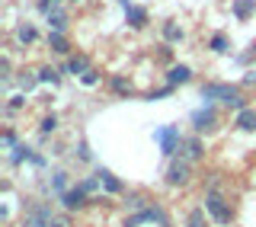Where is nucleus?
<instances>
[{"label":"nucleus","mask_w":256,"mask_h":227,"mask_svg":"<svg viewBox=\"0 0 256 227\" xmlns=\"http://www.w3.org/2000/svg\"><path fill=\"white\" fill-rule=\"evenodd\" d=\"M26 160H32V164H36V160H38V154L32 150L29 144H16V148H13V154H10V164H16V166H20V164H26Z\"/></svg>","instance_id":"13"},{"label":"nucleus","mask_w":256,"mask_h":227,"mask_svg":"<svg viewBox=\"0 0 256 227\" xmlns=\"http://www.w3.org/2000/svg\"><path fill=\"white\" fill-rule=\"evenodd\" d=\"M96 176H100L102 189H106L109 196H118V192H122V182L116 180V173H109V170H100V173H96Z\"/></svg>","instance_id":"16"},{"label":"nucleus","mask_w":256,"mask_h":227,"mask_svg":"<svg viewBox=\"0 0 256 227\" xmlns=\"http://www.w3.org/2000/svg\"><path fill=\"white\" fill-rule=\"evenodd\" d=\"M189 122H192V132H196V134H208V132L218 128V109H214V106H202V109H196L189 116Z\"/></svg>","instance_id":"5"},{"label":"nucleus","mask_w":256,"mask_h":227,"mask_svg":"<svg viewBox=\"0 0 256 227\" xmlns=\"http://www.w3.org/2000/svg\"><path fill=\"white\" fill-rule=\"evenodd\" d=\"M180 157H186L189 164H198V160H205V141H202V134H192V138H182V148H180Z\"/></svg>","instance_id":"8"},{"label":"nucleus","mask_w":256,"mask_h":227,"mask_svg":"<svg viewBox=\"0 0 256 227\" xmlns=\"http://www.w3.org/2000/svg\"><path fill=\"white\" fill-rule=\"evenodd\" d=\"M36 6H38V10H42V13L48 16V13H54V10H58V0H36Z\"/></svg>","instance_id":"31"},{"label":"nucleus","mask_w":256,"mask_h":227,"mask_svg":"<svg viewBox=\"0 0 256 227\" xmlns=\"http://www.w3.org/2000/svg\"><path fill=\"white\" fill-rule=\"evenodd\" d=\"M77 157L84 160V164H90V160H93V154H90V144H86V141H80V148H77Z\"/></svg>","instance_id":"32"},{"label":"nucleus","mask_w":256,"mask_h":227,"mask_svg":"<svg viewBox=\"0 0 256 227\" xmlns=\"http://www.w3.org/2000/svg\"><path fill=\"white\" fill-rule=\"evenodd\" d=\"M48 48H52L54 54H70V45H68V38H64V32H48Z\"/></svg>","instance_id":"15"},{"label":"nucleus","mask_w":256,"mask_h":227,"mask_svg":"<svg viewBox=\"0 0 256 227\" xmlns=\"http://www.w3.org/2000/svg\"><path fill=\"white\" fill-rule=\"evenodd\" d=\"M10 70H13V64H10V58H0V80H4V84H10Z\"/></svg>","instance_id":"30"},{"label":"nucleus","mask_w":256,"mask_h":227,"mask_svg":"<svg viewBox=\"0 0 256 227\" xmlns=\"http://www.w3.org/2000/svg\"><path fill=\"white\" fill-rule=\"evenodd\" d=\"M192 80V68H186V64H173L170 70H166V84L170 86H182Z\"/></svg>","instance_id":"10"},{"label":"nucleus","mask_w":256,"mask_h":227,"mask_svg":"<svg viewBox=\"0 0 256 227\" xmlns=\"http://www.w3.org/2000/svg\"><path fill=\"white\" fill-rule=\"evenodd\" d=\"M61 208H64V212H80V208H86V205H90V196H86V192L84 189H80V186H70V189L68 192H61Z\"/></svg>","instance_id":"7"},{"label":"nucleus","mask_w":256,"mask_h":227,"mask_svg":"<svg viewBox=\"0 0 256 227\" xmlns=\"http://www.w3.org/2000/svg\"><path fill=\"white\" fill-rule=\"evenodd\" d=\"M77 186L86 192V196H90V192H96V189H102V182H100V176H96V173H93V176H84Z\"/></svg>","instance_id":"25"},{"label":"nucleus","mask_w":256,"mask_h":227,"mask_svg":"<svg viewBox=\"0 0 256 227\" xmlns=\"http://www.w3.org/2000/svg\"><path fill=\"white\" fill-rule=\"evenodd\" d=\"M202 100H214V102H221V106H228V109H246V100L240 96L237 86H230V84H214V80H208V84H202Z\"/></svg>","instance_id":"1"},{"label":"nucleus","mask_w":256,"mask_h":227,"mask_svg":"<svg viewBox=\"0 0 256 227\" xmlns=\"http://www.w3.org/2000/svg\"><path fill=\"white\" fill-rule=\"evenodd\" d=\"M192 176V164L186 157H170V164L164 170V182L166 186H186Z\"/></svg>","instance_id":"4"},{"label":"nucleus","mask_w":256,"mask_h":227,"mask_svg":"<svg viewBox=\"0 0 256 227\" xmlns=\"http://www.w3.org/2000/svg\"><path fill=\"white\" fill-rule=\"evenodd\" d=\"M52 189L58 192V196L68 192V173H52Z\"/></svg>","instance_id":"28"},{"label":"nucleus","mask_w":256,"mask_h":227,"mask_svg":"<svg viewBox=\"0 0 256 227\" xmlns=\"http://www.w3.org/2000/svg\"><path fill=\"white\" fill-rule=\"evenodd\" d=\"M202 202H205L202 208L208 212V218H212L214 224H221V227H224V224L234 221V208L228 205V198H224V196H218V192H205V198H202Z\"/></svg>","instance_id":"2"},{"label":"nucleus","mask_w":256,"mask_h":227,"mask_svg":"<svg viewBox=\"0 0 256 227\" xmlns=\"http://www.w3.org/2000/svg\"><path fill=\"white\" fill-rule=\"evenodd\" d=\"M109 86H112V93H118V96H132V84H128L125 77H118V74L109 80Z\"/></svg>","instance_id":"24"},{"label":"nucleus","mask_w":256,"mask_h":227,"mask_svg":"<svg viewBox=\"0 0 256 227\" xmlns=\"http://www.w3.org/2000/svg\"><path fill=\"white\" fill-rule=\"evenodd\" d=\"M13 36H16V42H20V45H32V42L38 38V32H36V26H32V22H20Z\"/></svg>","instance_id":"14"},{"label":"nucleus","mask_w":256,"mask_h":227,"mask_svg":"<svg viewBox=\"0 0 256 227\" xmlns=\"http://www.w3.org/2000/svg\"><path fill=\"white\" fill-rule=\"evenodd\" d=\"M154 141L160 144V150H164L166 157H173V154L182 148V134H180V128H176V125L157 128V132H154Z\"/></svg>","instance_id":"6"},{"label":"nucleus","mask_w":256,"mask_h":227,"mask_svg":"<svg viewBox=\"0 0 256 227\" xmlns=\"http://www.w3.org/2000/svg\"><path fill=\"white\" fill-rule=\"evenodd\" d=\"M250 58H256V42L250 45V52H246V54H244V58H240V61H250Z\"/></svg>","instance_id":"38"},{"label":"nucleus","mask_w":256,"mask_h":227,"mask_svg":"<svg viewBox=\"0 0 256 227\" xmlns=\"http://www.w3.org/2000/svg\"><path fill=\"white\" fill-rule=\"evenodd\" d=\"M228 48H230V42H228V36H212V52L214 54H228Z\"/></svg>","instance_id":"26"},{"label":"nucleus","mask_w":256,"mask_h":227,"mask_svg":"<svg viewBox=\"0 0 256 227\" xmlns=\"http://www.w3.org/2000/svg\"><path fill=\"white\" fill-rule=\"evenodd\" d=\"M48 29H52V32H64V29H68V16H64L61 10L48 13Z\"/></svg>","instance_id":"22"},{"label":"nucleus","mask_w":256,"mask_h":227,"mask_svg":"<svg viewBox=\"0 0 256 227\" xmlns=\"http://www.w3.org/2000/svg\"><path fill=\"white\" fill-rule=\"evenodd\" d=\"M125 13H128V22H132V29H144V22H148V10H144V6H132V4H128Z\"/></svg>","instance_id":"17"},{"label":"nucleus","mask_w":256,"mask_h":227,"mask_svg":"<svg viewBox=\"0 0 256 227\" xmlns=\"http://www.w3.org/2000/svg\"><path fill=\"white\" fill-rule=\"evenodd\" d=\"M38 132H42V134H52V132H58V116H54V112H52V116H45L42 122H38Z\"/></svg>","instance_id":"27"},{"label":"nucleus","mask_w":256,"mask_h":227,"mask_svg":"<svg viewBox=\"0 0 256 227\" xmlns=\"http://www.w3.org/2000/svg\"><path fill=\"white\" fill-rule=\"evenodd\" d=\"M125 208H128V212H134V214H138V212H144V208H150V202L144 198L141 192H128V196H125Z\"/></svg>","instance_id":"18"},{"label":"nucleus","mask_w":256,"mask_h":227,"mask_svg":"<svg viewBox=\"0 0 256 227\" xmlns=\"http://www.w3.org/2000/svg\"><path fill=\"white\" fill-rule=\"evenodd\" d=\"M4 148H6V150H13V148H16V132H10V128L4 132Z\"/></svg>","instance_id":"34"},{"label":"nucleus","mask_w":256,"mask_h":227,"mask_svg":"<svg viewBox=\"0 0 256 227\" xmlns=\"http://www.w3.org/2000/svg\"><path fill=\"white\" fill-rule=\"evenodd\" d=\"M38 80H42V84L58 86V84H61V70H58V68H52V64H45V68H38Z\"/></svg>","instance_id":"21"},{"label":"nucleus","mask_w":256,"mask_h":227,"mask_svg":"<svg viewBox=\"0 0 256 227\" xmlns=\"http://www.w3.org/2000/svg\"><path fill=\"white\" fill-rule=\"evenodd\" d=\"M234 128H237V132H256V109L253 106L240 109L237 118H234Z\"/></svg>","instance_id":"11"},{"label":"nucleus","mask_w":256,"mask_h":227,"mask_svg":"<svg viewBox=\"0 0 256 227\" xmlns=\"http://www.w3.org/2000/svg\"><path fill=\"white\" fill-rule=\"evenodd\" d=\"M93 70V64L86 54H70L68 64H64V74H74V77H84V74H90Z\"/></svg>","instance_id":"9"},{"label":"nucleus","mask_w":256,"mask_h":227,"mask_svg":"<svg viewBox=\"0 0 256 227\" xmlns=\"http://www.w3.org/2000/svg\"><path fill=\"white\" fill-rule=\"evenodd\" d=\"M52 218H54L52 202H29V212L22 214L20 227H52Z\"/></svg>","instance_id":"3"},{"label":"nucleus","mask_w":256,"mask_h":227,"mask_svg":"<svg viewBox=\"0 0 256 227\" xmlns=\"http://www.w3.org/2000/svg\"><path fill=\"white\" fill-rule=\"evenodd\" d=\"M230 13H234L240 22H246L250 16H256V0H230Z\"/></svg>","instance_id":"12"},{"label":"nucleus","mask_w":256,"mask_h":227,"mask_svg":"<svg viewBox=\"0 0 256 227\" xmlns=\"http://www.w3.org/2000/svg\"><path fill=\"white\" fill-rule=\"evenodd\" d=\"M22 106H26V93H16V96H10V102H6V112H16Z\"/></svg>","instance_id":"29"},{"label":"nucleus","mask_w":256,"mask_h":227,"mask_svg":"<svg viewBox=\"0 0 256 227\" xmlns=\"http://www.w3.org/2000/svg\"><path fill=\"white\" fill-rule=\"evenodd\" d=\"M164 38H166V42H180V38H182V26L173 22V20H166L164 22Z\"/></svg>","instance_id":"23"},{"label":"nucleus","mask_w":256,"mask_h":227,"mask_svg":"<svg viewBox=\"0 0 256 227\" xmlns=\"http://www.w3.org/2000/svg\"><path fill=\"white\" fill-rule=\"evenodd\" d=\"M256 84V70H246V77H244V86H253Z\"/></svg>","instance_id":"37"},{"label":"nucleus","mask_w":256,"mask_h":227,"mask_svg":"<svg viewBox=\"0 0 256 227\" xmlns=\"http://www.w3.org/2000/svg\"><path fill=\"white\" fill-rule=\"evenodd\" d=\"M70 4H80V0H70Z\"/></svg>","instance_id":"39"},{"label":"nucleus","mask_w":256,"mask_h":227,"mask_svg":"<svg viewBox=\"0 0 256 227\" xmlns=\"http://www.w3.org/2000/svg\"><path fill=\"white\" fill-rule=\"evenodd\" d=\"M186 227H212V218H208L205 208H192L186 218Z\"/></svg>","instance_id":"19"},{"label":"nucleus","mask_w":256,"mask_h":227,"mask_svg":"<svg viewBox=\"0 0 256 227\" xmlns=\"http://www.w3.org/2000/svg\"><path fill=\"white\" fill-rule=\"evenodd\" d=\"M52 227H70V218L68 214H54L52 218Z\"/></svg>","instance_id":"35"},{"label":"nucleus","mask_w":256,"mask_h":227,"mask_svg":"<svg viewBox=\"0 0 256 227\" xmlns=\"http://www.w3.org/2000/svg\"><path fill=\"white\" fill-rule=\"evenodd\" d=\"M170 93H173V86H170V84H166V86H164V90H150V93H148V100H150V102H154V100H164V96H170Z\"/></svg>","instance_id":"33"},{"label":"nucleus","mask_w":256,"mask_h":227,"mask_svg":"<svg viewBox=\"0 0 256 227\" xmlns=\"http://www.w3.org/2000/svg\"><path fill=\"white\" fill-rule=\"evenodd\" d=\"M80 80H84L86 86H96V84H100V74H96V70H90V74H84Z\"/></svg>","instance_id":"36"},{"label":"nucleus","mask_w":256,"mask_h":227,"mask_svg":"<svg viewBox=\"0 0 256 227\" xmlns=\"http://www.w3.org/2000/svg\"><path fill=\"white\" fill-rule=\"evenodd\" d=\"M38 84H42V80H38V70H20V90L22 93H32Z\"/></svg>","instance_id":"20"}]
</instances>
